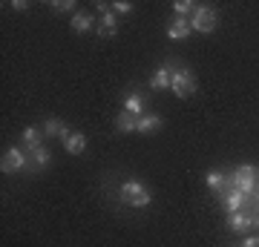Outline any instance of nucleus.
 Instances as JSON below:
<instances>
[{"label": "nucleus", "mask_w": 259, "mask_h": 247, "mask_svg": "<svg viewBox=\"0 0 259 247\" xmlns=\"http://www.w3.org/2000/svg\"><path fill=\"white\" fill-rule=\"evenodd\" d=\"M190 35V18H173L167 26V37L170 40H185Z\"/></svg>", "instance_id": "423d86ee"}, {"label": "nucleus", "mask_w": 259, "mask_h": 247, "mask_svg": "<svg viewBox=\"0 0 259 247\" xmlns=\"http://www.w3.org/2000/svg\"><path fill=\"white\" fill-rule=\"evenodd\" d=\"M196 75L185 66H173L170 64V92L176 95V98H190L196 95Z\"/></svg>", "instance_id": "f257e3e1"}, {"label": "nucleus", "mask_w": 259, "mask_h": 247, "mask_svg": "<svg viewBox=\"0 0 259 247\" xmlns=\"http://www.w3.org/2000/svg\"><path fill=\"white\" fill-rule=\"evenodd\" d=\"M158 129H161V115H156V112H144V115H139V132L153 135V132H158Z\"/></svg>", "instance_id": "9d476101"}, {"label": "nucleus", "mask_w": 259, "mask_h": 247, "mask_svg": "<svg viewBox=\"0 0 259 247\" xmlns=\"http://www.w3.org/2000/svg\"><path fill=\"white\" fill-rule=\"evenodd\" d=\"M204 181H207V187L210 190H225V173H219V170H210V173L204 175Z\"/></svg>", "instance_id": "a211bd4d"}, {"label": "nucleus", "mask_w": 259, "mask_h": 247, "mask_svg": "<svg viewBox=\"0 0 259 247\" xmlns=\"http://www.w3.org/2000/svg\"><path fill=\"white\" fill-rule=\"evenodd\" d=\"M64 146H66V153H72V156H81L83 150H87V135L83 132H69V135L64 138Z\"/></svg>", "instance_id": "ddd939ff"}, {"label": "nucleus", "mask_w": 259, "mask_h": 247, "mask_svg": "<svg viewBox=\"0 0 259 247\" xmlns=\"http://www.w3.org/2000/svg\"><path fill=\"white\" fill-rule=\"evenodd\" d=\"M52 9H55V12H72L75 6L69 3V0H55V3H52Z\"/></svg>", "instance_id": "4be33fe9"}, {"label": "nucleus", "mask_w": 259, "mask_h": 247, "mask_svg": "<svg viewBox=\"0 0 259 247\" xmlns=\"http://www.w3.org/2000/svg\"><path fill=\"white\" fill-rule=\"evenodd\" d=\"M242 247H259V236H248Z\"/></svg>", "instance_id": "5701e85b"}, {"label": "nucleus", "mask_w": 259, "mask_h": 247, "mask_svg": "<svg viewBox=\"0 0 259 247\" xmlns=\"http://www.w3.org/2000/svg\"><path fill=\"white\" fill-rule=\"evenodd\" d=\"M115 129H118V132H139V118H136V115H130V112H118V118H115Z\"/></svg>", "instance_id": "2eb2a0df"}, {"label": "nucleus", "mask_w": 259, "mask_h": 247, "mask_svg": "<svg viewBox=\"0 0 259 247\" xmlns=\"http://www.w3.org/2000/svg\"><path fill=\"white\" fill-rule=\"evenodd\" d=\"M124 112H130V115H144V95L141 92H127V98H124Z\"/></svg>", "instance_id": "9b49d317"}, {"label": "nucleus", "mask_w": 259, "mask_h": 247, "mask_svg": "<svg viewBox=\"0 0 259 247\" xmlns=\"http://www.w3.org/2000/svg\"><path fill=\"white\" fill-rule=\"evenodd\" d=\"M69 26H72V32L83 35V32H90V29H95V18H93V15H87V12H75V15H72V20H69Z\"/></svg>", "instance_id": "f8f14e48"}, {"label": "nucleus", "mask_w": 259, "mask_h": 247, "mask_svg": "<svg viewBox=\"0 0 259 247\" xmlns=\"http://www.w3.org/2000/svg\"><path fill=\"white\" fill-rule=\"evenodd\" d=\"M112 12H115V15H130V12H133V3H130V0H115V3H112Z\"/></svg>", "instance_id": "412c9836"}, {"label": "nucleus", "mask_w": 259, "mask_h": 247, "mask_svg": "<svg viewBox=\"0 0 259 247\" xmlns=\"http://www.w3.org/2000/svg\"><path fill=\"white\" fill-rule=\"evenodd\" d=\"M256 227H259V219H256Z\"/></svg>", "instance_id": "393cba45"}, {"label": "nucleus", "mask_w": 259, "mask_h": 247, "mask_svg": "<svg viewBox=\"0 0 259 247\" xmlns=\"http://www.w3.org/2000/svg\"><path fill=\"white\" fill-rule=\"evenodd\" d=\"M256 224V219L253 216H248V213H228V227L233 230V233H248L250 227Z\"/></svg>", "instance_id": "39448f33"}, {"label": "nucleus", "mask_w": 259, "mask_h": 247, "mask_svg": "<svg viewBox=\"0 0 259 247\" xmlns=\"http://www.w3.org/2000/svg\"><path fill=\"white\" fill-rule=\"evenodd\" d=\"M256 199H259V187H256Z\"/></svg>", "instance_id": "b1692460"}, {"label": "nucleus", "mask_w": 259, "mask_h": 247, "mask_svg": "<svg viewBox=\"0 0 259 247\" xmlns=\"http://www.w3.org/2000/svg\"><path fill=\"white\" fill-rule=\"evenodd\" d=\"M26 164H29V156L20 150V146H12V150H6V153H3L0 170H3V173H20Z\"/></svg>", "instance_id": "20e7f679"}, {"label": "nucleus", "mask_w": 259, "mask_h": 247, "mask_svg": "<svg viewBox=\"0 0 259 247\" xmlns=\"http://www.w3.org/2000/svg\"><path fill=\"white\" fill-rule=\"evenodd\" d=\"M69 132H72V129L66 127L61 118H47L44 121V135H49V138H61V141H64Z\"/></svg>", "instance_id": "6e6552de"}, {"label": "nucleus", "mask_w": 259, "mask_h": 247, "mask_svg": "<svg viewBox=\"0 0 259 247\" xmlns=\"http://www.w3.org/2000/svg\"><path fill=\"white\" fill-rule=\"evenodd\" d=\"M150 86H153L156 92L170 89V64L158 66V69H156V75H153V81H150Z\"/></svg>", "instance_id": "4468645a"}, {"label": "nucleus", "mask_w": 259, "mask_h": 247, "mask_svg": "<svg viewBox=\"0 0 259 247\" xmlns=\"http://www.w3.org/2000/svg\"><path fill=\"white\" fill-rule=\"evenodd\" d=\"M219 26V18H216V12L210 9V6H196V12L190 15V29H196V32H213V29Z\"/></svg>", "instance_id": "7ed1b4c3"}, {"label": "nucleus", "mask_w": 259, "mask_h": 247, "mask_svg": "<svg viewBox=\"0 0 259 247\" xmlns=\"http://www.w3.org/2000/svg\"><path fill=\"white\" fill-rule=\"evenodd\" d=\"M173 12H176L179 18H187V15L196 12V3H190V0H176V3H173Z\"/></svg>", "instance_id": "6ab92c4d"}, {"label": "nucleus", "mask_w": 259, "mask_h": 247, "mask_svg": "<svg viewBox=\"0 0 259 247\" xmlns=\"http://www.w3.org/2000/svg\"><path fill=\"white\" fill-rule=\"evenodd\" d=\"M236 173L242 175V178H250V181H259V170L253 164H242V167H236Z\"/></svg>", "instance_id": "aec40b11"}, {"label": "nucleus", "mask_w": 259, "mask_h": 247, "mask_svg": "<svg viewBox=\"0 0 259 247\" xmlns=\"http://www.w3.org/2000/svg\"><path fill=\"white\" fill-rule=\"evenodd\" d=\"M115 32H118V15L110 9L107 15L98 18V35H101V37H112Z\"/></svg>", "instance_id": "0eeeda50"}, {"label": "nucleus", "mask_w": 259, "mask_h": 247, "mask_svg": "<svg viewBox=\"0 0 259 247\" xmlns=\"http://www.w3.org/2000/svg\"><path fill=\"white\" fill-rule=\"evenodd\" d=\"M121 199H124L130 207H147V204L153 202L150 190L141 181H136V178H127V181L121 184Z\"/></svg>", "instance_id": "f03ea898"}, {"label": "nucleus", "mask_w": 259, "mask_h": 247, "mask_svg": "<svg viewBox=\"0 0 259 247\" xmlns=\"http://www.w3.org/2000/svg\"><path fill=\"white\" fill-rule=\"evenodd\" d=\"M40 141H44V129H37V127H26L23 132H20V144L26 146L29 153H32V150H37V146H44Z\"/></svg>", "instance_id": "1a4fd4ad"}, {"label": "nucleus", "mask_w": 259, "mask_h": 247, "mask_svg": "<svg viewBox=\"0 0 259 247\" xmlns=\"http://www.w3.org/2000/svg\"><path fill=\"white\" fill-rule=\"evenodd\" d=\"M248 202V195H245V192H239V190H233V192H228V195H225V210L228 213H239L242 210V204Z\"/></svg>", "instance_id": "f3484780"}, {"label": "nucleus", "mask_w": 259, "mask_h": 247, "mask_svg": "<svg viewBox=\"0 0 259 247\" xmlns=\"http://www.w3.org/2000/svg\"><path fill=\"white\" fill-rule=\"evenodd\" d=\"M49 161H52V153H49L47 146H37V150H32V153H29V164L35 167V170H44Z\"/></svg>", "instance_id": "dca6fc26"}]
</instances>
